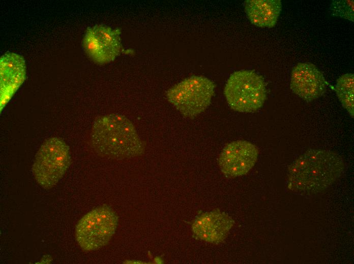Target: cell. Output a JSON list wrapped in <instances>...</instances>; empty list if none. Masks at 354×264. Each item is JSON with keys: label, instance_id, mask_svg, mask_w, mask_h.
Masks as SVG:
<instances>
[{"label": "cell", "instance_id": "obj_11", "mask_svg": "<svg viewBox=\"0 0 354 264\" xmlns=\"http://www.w3.org/2000/svg\"><path fill=\"white\" fill-rule=\"evenodd\" d=\"M233 225V221L228 215L215 210L197 217L192 224V230L197 238L217 244L225 239Z\"/></svg>", "mask_w": 354, "mask_h": 264}, {"label": "cell", "instance_id": "obj_13", "mask_svg": "<svg viewBox=\"0 0 354 264\" xmlns=\"http://www.w3.org/2000/svg\"><path fill=\"white\" fill-rule=\"evenodd\" d=\"M335 90L342 106L353 117V74L347 73L341 75L336 81Z\"/></svg>", "mask_w": 354, "mask_h": 264}, {"label": "cell", "instance_id": "obj_6", "mask_svg": "<svg viewBox=\"0 0 354 264\" xmlns=\"http://www.w3.org/2000/svg\"><path fill=\"white\" fill-rule=\"evenodd\" d=\"M215 87L209 79L202 76H193L170 88L166 97L182 114L193 118L210 105Z\"/></svg>", "mask_w": 354, "mask_h": 264}, {"label": "cell", "instance_id": "obj_7", "mask_svg": "<svg viewBox=\"0 0 354 264\" xmlns=\"http://www.w3.org/2000/svg\"><path fill=\"white\" fill-rule=\"evenodd\" d=\"M121 30L105 24H96L87 28L82 46L94 62L104 64L113 61L121 50Z\"/></svg>", "mask_w": 354, "mask_h": 264}, {"label": "cell", "instance_id": "obj_8", "mask_svg": "<svg viewBox=\"0 0 354 264\" xmlns=\"http://www.w3.org/2000/svg\"><path fill=\"white\" fill-rule=\"evenodd\" d=\"M258 153L257 147L247 141L232 142L221 151L218 159L220 169L227 177L243 176L254 167Z\"/></svg>", "mask_w": 354, "mask_h": 264}, {"label": "cell", "instance_id": "obj_4", "mask_svg": "<svg viewBox=\"0 0 354 264\" xmlns=\"http://www.w3.org/2000/svg\"><path fill=\"white\" fill-rule=\"evenodd\" d=\"M71 161L69 147L63 139L46 140L37 152L32 168L33 175L45 189L54 187L64 175Z\"/></svg>", "mask_w": 354, "mask_h": 264}, {"label": "cell", "instance_id": "obj_10", "mask_svg": "<svg viewBox=\"0 0 354 264\" xmlns=\"http://www.w3.org/2000/svg\"><path fill=\"white\" fill-rule=\"evenodd\" d=\"M1 111L26 78V65L21 55L7 52L1 57Z\"/></svg>", "mask_w": 354, "mask_h": 264}, {"label": "cell", "instance_id": "obj_5", "mask_svg": "<svg viewBox=\"0 0 354 264\" xmlns=\"http://www.w3.org/2000/svg\"><path fill=\"white\" fill-rule=\"evenodd\" d=\"M119 218L106 205L99 206L84 215L75 228L76 240L84 251L97 250L110 241L115 232Z\"/></svg>", "mask_w": 354, "mask_h": 264}, {"label": "cell", "instance_id": "obj_14", "mask_svg": "<svg viewBox=\"0 0 354 264\" xmlns=\"http://www.w3.org/2000/svg\"><path fill=\"white\" fill-rule=\"evenodd\" d=\"M329 11L332 15L353 22V1H334L330 6Z\"/></svg>", "mask_w": 354, "mask_h": 264}, {"label": "cell", "instance_id": "obj_9", "mask_svg": "<svg viewBox=\"0 0 354 264\" xmlns=\"http://www.w3.org/2000/svg\"><path fill=\"white\" fill-rule=\"evenodd\" d=\"M290 86L294 93L307 102L321 97L326 90L323 74L310 62H300L293 67Z\"/></svg>", "mask_w": 354, "mask_h": 264}, {"label": "cell", "instance_id": "obj_12", "mask_svg": "<svg viewBox=\"0 0 354 264\" xmlns=\"http://www.w3.org/2000/svg\"><path fill=\"white\" fill-rule=\"evenodd\" d=\"M282 9L280 0H247L245 10L251 23L260 27H274Z\"/></svg>", "mask_w": 354, "mask_h": 264}, {"label": "cell", "instance_id": "obj_1", "mask_svg": "<svg viewBox=\"0 0 354 264\" xmlns=\"http://www.w3.org/2000/svg\"><path fill=\"white\" fill-rule=\"evenodd\" d=\"M344 167L343 159L334 151L309 150L290 166L287 187L298 194L315 195L324 191L337 180Z\"/></svg>", "mask_w": 354, "mask_h": 264}, {"label": "cell", "instance_id": "obj_3", "mask_svg": "<svg viewBox=\"0 0 354 264\" xmlns=\"http://www.w3.org/2000/svg\"><path fill=\"white\" fill-rule=\"evenodd\" d=\"M224 93L229 107L243 113L257 111L262 107L267 98L263 79L252 70H242L232 73Z\"/></svg>", "mask_w": 354, "mask_h": 264}, {"label": "cell", "instance_id": "obj_2", "mask_svg": "<svg viewBox=\"0 0 354 264\" xmlns=\"http://www.w3.org/2000/svg\"><path fill=\"white\" fill-rule=\"evenodd\" d=\"M91 143L98 153L116 159L133 158L144 151V145L132 123L119 114L97 118L92 126Z\"/></svg>", "mask_w": 354, "mask_h": 264}]
</instances>
